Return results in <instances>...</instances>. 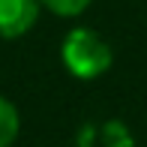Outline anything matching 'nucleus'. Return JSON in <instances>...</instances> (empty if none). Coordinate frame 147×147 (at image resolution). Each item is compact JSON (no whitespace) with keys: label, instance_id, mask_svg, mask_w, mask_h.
<instances>
[{"label":"nucleus","instance_id":"3","mask_svg":"<svg viewBox=\"0 0 147 147\" xmlns=\"http://www.w3.org/2000/svg\"><path fill=\"white\" fill-rule=\"evenodd\" d=\"M18 132H21V114H18L15 102H9L0 93V147H12Z\"/></svg>","mask_w":147,"mask_h":147},{"label":"nucleus","instance_id":"4","mask_svg":"<svg viewBox=\"0 0 147 147\" xmlns=\"http://www.w3.org/2000/svg\"><path fill=\"white\" fill-rule=\"evenodd\" d=\"M93 0H42V6L48 12H54L60 18H78L81 12H87Z\"/></svg>","mask_w":147,"mask_h":147},{"label":"nucleus","instance_id":"1","mask_svg":"<svg viewBox=\"0 0 147 147\" xmlns=\"http://www.w3.org/2000/svg\"><path fill=\"white\" fill-rule=\"evenodd\" d=\"M60 60L69 69L72 78H81V81H93V78L105 75L114 63L111 54V45L90 27H72L63 36L60 45Z\"/></svg>","mask_w":147,"mask_h":147},{"label":"nucleus","instance_id":"2","mask_svg":"<svg viewBox=\"0 0 147 147\" xmlns=\"http://www.w3.org/2000/svg\"><path fill=\"white\" fill-rule=\"evenodd\" d=\"M42 0H0V36L18 39L24 36L39 18Z\"/></svg>","mask_w":147,"mask_h":147}]
</instances>
